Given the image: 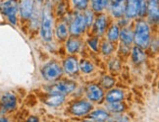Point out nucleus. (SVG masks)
Listing matches in <instances>:
<instances>
[{
    "label": "nucleus",
    "mask_w": 159,
    "mask_h": 122,
    "mask_svg": "<svg viewBox=\"0 0 159 122\" xmlns=\"http://www.w3.org/2000/svg\"><path fill=\"white\" fill-rule=\"evenodd\" d=\"M134 41L142 48H146L150 42V30L148 23L144 21H139L136 25L134 33Z\"/></svg>",
    "instance_id": "f257e3e1"
},
{
    "label": "nucleus",
    "mask_w": 159,
    "mask_h": 122,
    "mask_svg": "<svg viewBox=\"0 0 159 122\" xmlns=\"http://www.w3.org/2000/svg\"><path fill=\"white\" fill-rule=\"evenodd\" d=\"M40 35L45 41H50L53 35V17L49 9L43 10L40 24Z\"/></svg>",
    "instance_id": "f03ea898"
},
{
    "label": "nucleus",
    "mask_w": 159,
    "mask_h": 122,
    "mask_svg": "<svg viewBox=\"0 0 159 122\" xmlns=\"http://www.w3.org/2000/svg\"><path fill=\"white\" fill-rule=\"evenodd\" d=\"M42 76L47 81H55L61 77L63 73L62 68L60 67V65L56 62H50L46 64L43 68H42Z\"/></svg>",
    "instance_id": "7ed1b4c3"
},
{
    "label": "nucleus",
    "mask_w": 159,
    "mask_h": 122,
    "mask_svg": "<svg viewBox=\"0 0 159 122\" xmlns=\"http://www.w3.org/2000/svg\"><path fill=\"white\" fill-rule=\"evenodd\" d=\"M0 10L8 18L10 23H17V13H18V3L16 0H7L0 6Z\"/></svg>",
    "instance_id": "20e7f679"
},
{
    "label": "nucleus",
    "mask_w": 159,
    "mask_h": 122,
    "mask_svg": "<svg viewBox=\"0 0 159 122\" xmlns=\"http://www.w3.org/2000/svg\"><path fill=\"white\" fill-rule=\"evenodd\" d=\"M77 87V85L73 82V81H62V82H59L56 83L50 86L49 90V94H59V95H68L72 92H74L75 89Z\"/></svg>",
    "instance_id": "39448f33"
},
{
    "label": "nucleus",
    "mask_w": 159,
    "mask_h": 122,
    "mask_svg": "<svg viewBox=\"0 0 159 122\" xmlns=\"http://www.w3.org/2000/svg\"><path fill=\"white\" fill-rule=\"evenodd\" d=\"M93 103L88 101H78L74 102L70 107V112L76 116H84L88 115L91 110H93Z\"/></svg>",
    "instance_id": "423d86ee"
},
{
    "label": "nucleus",
    "mask_w": 159,
    "mask_h": 122,
    "mask_svg": "<svg viewBox=\"0 0 159 122\" xmlns=\"http://www.w3.org/2000/svg\"><path fill=\"white\" fill-rule=\"evenodd\" d=\"M85 28H87V23H85L84 14H82L79 12L73 18L70 24V32L74 36H78L84 32Z\"/></svg>",
    "instance_id": "0eeeda50"
},
{
    "label": "nucleus",
    "mask_w": 159,
    "mask_h": 122,
    "mask_svg": "<svg viewBox=\"0 0 159 122\" xmlns=\"http://www.w3.org/2000/svg\"><path fill=\"white\" fill-rule=\"evenodd\" d=\"M87 96L89 101L98 102L104 97V92L97 85H89L87 88Z\"/></svg>",
    "instance_id": "6e6552de"
},
{
    "label": "nucleus",
    "mask_w": 159,
    "mask_h": 122,
    "mask_svg": "<svg viewBox=\"0 0 159 122\" xmlns=\"http://www.w3.org/2000/svg\"><path fill=\"white\" fill-rule=\"evenodd\" d=\"M1 106L5 111H12L17 106L16 96L11 93H6L1 97Z\"/></svg>",
    "instance_id": "1a4fd4ad"
},
{
    "label": "nucleus",
    "mask_w": 159,
    "mask_h": 122,
    "mask_svg": "<svg viewBox=\"0 0 159 122\" xmlns=\"http://www.w3.org/2000/svg\"><path fill=\"white\" fill-rule=\"evenodd\" d=\"M64 71L69 75H75L79 70V63L76 57L71 56L64 60L63 62Z\"/></svg>",
    "instance_id": "9d476101"
},
{
    "label": "nucleus",
    "mask_w": 159,
    "mask_h": 122,
    "mask_svg": "<svg viewBox=\"0 0 159 122\" xmlns=\"http://www.w3.org/2000/svg\"><path fill=\"white\" fill-rule=\"evenodd\" d=\"M108 18L106 15H99L96 18L95 23H94V30L96 35L100 36L105 33V30H107V20Z\"/></svg>",
    "instance_id": "9b49d317"
},
{
    "label": "nucleus",
    "mask_w": 159,
    "mask_h": 122,
    "mask_svg": "<svg viewBox=\"0 0 159 122\" xmlns=\"http://www.w3.org/2000/svg\"><path fill=\"white\" fill-rule=\"evenodd\" d=\"M65 101V96L64 95H59V94H49L46 99L43 100L44 103L48 106L56 107L61 106Z\"/></svg>",
    "instance_id": "f8f14e48"
},
{
    "label": "nucleus",
    "mask_w": 159,
    "mask_h": 122,
    "mask_svg": "<svg viewBox=\"0 0 159 122\" xmlns=\"http://www.w3.org/2000/svg\"><path fill=\"white\" fill-rule=\"evenodd\" d=\"M34 12V3L32 0H23L20 6V14L24 19H30Z\"/></svg>",
    "instance_id": "ddd939ff"
},
{
    "label": "nucleus",
    "mask_w": 159,
    "mask_h": 122,
    "mask_svg": "<svg viewBox=\"0 0 159 122\" xmlns=\"http://www.w3.org/2000/svg\"><path fill=\"white\" fill-rule=\"evenodd\" d=\"M125 14L127 18L132 19L138 16L139 14V5L138 0H127L126 7H125Z\"/></svg>",
    "instance_id": "4468645a"
},
{
    "label": "nucleus",
    "mask_w": 159,
    "mask_h": 122,
    "mask_svg": "<svg viewBox=\"0 0 159 122\" xmlns=\"http://www.w3.org/2000/svg\"><path fill=\"white\" fill-rule=\"evenodd\" d=\"M158 0H148L146 1V11L148 12V15L153 21L158 20L159 16V8H158Z\"/></svg>",
    "instance_id": "2eb2a0df"
},
{
    "label": "nucleus",
    "mask_w": 159,
    "mask_h": 122,
    "mask_svg": "<svg viewBox=\"0 0 159 122\" xmlns=\"http://www.w3.org/2000/svg\"><path fill=\"white\" fill-rule=\"evenodd\" d=\"M119 38H121V40L124 45L130 46L134 41V33L132 30L129 28H124L119 34Z\"/></svg>",
    "instance_id": "dca6fc26"
},
{
    "label": "nucleus",
    "mask_w": 159,
    "mask_h": 122,
    "mask_svg": "<svg viewBox=\"0 0 159 122\" xmlns=\"http://www.w3.org/2000/svg\"><path fill=\"white\" fill-rule=\"evenodd\" d=\"M123 99H124V93H123V91H121L119 89H113L111 91H109L105 97L107 102L121 101Z\"/></svg>",
    "instance_id": "f3484780"
},
{
    "label": "nucleus",
    "mask_w": 159,
    "mask_h": 122,
    "mask_svg": "<svg viewBox=\"0 0 159 122\" xmlns=\"http://www.w3.org/2000/svg\"><path fill=\"white\" fill-rule=\"evenodd\" d=\"M56 36L58 38V40H64L68 38V34H69V30H68V26H67L66 23H59L57 27H56Z\"/></svg>",
    "instance_id": "a211bd4d"
},
{
    "label": "nucleus",
    "mask_w": 159,
    "mask_h": 122,
    "mask_svg": "<svg viewBox=\"0 0 159 122\" xmlns=\"http://www.w3.org/2000/svg\"><path fill=\"white\" fill-rule=\"evenodd\" d=\"M80 47H81V41H80L77 38H71L67 40L66 48H67V51L69 53L73 54V53L78 52Z\"/></svg>",
    "instance_id": "6ab92c4d"
},
{
    "label": "nucleus",
    "mask_w": 159,
    "mask_h": 122,
    "mask_svg": "<svg viewBox=\"0 0 159 122\" xmlns=\"http://www.w3.org/2000/svg\"><path fill=\"white\" fill-rule=\"evenodd\" d=\"M143 48L139 47V46H134L133 48V51H132V57H133V60L134 63L137 64H139L142 63L143 61L144 60L145 58V54H144V51L143 50Z\"/></svg>",
    "instance_id": "aec40b11"
},
{
    "label": "nucleus",
    "mask_w": 159,
    "mask_h": 122,
    "mask_svg": "<svg viewBox=\"0 0 159 122\" xmlns=\"http://www.w3.org/2000/svg\"><path fill=\"white\" fill-rule=\"evenodd\" d=\"M125 7H126V3L124 1L122 2H115L112 4V14L114 17L120 18L125 14Z\"/></svg>",
    "instance_id": "412c9836"
},
{
    "label": "nucleus",
    "mask_w": 159,
    "mask_h": 122,
    "mask_svg": "<svg viewBox=\"0 0 159 122\" xmlns=\"http://www.w3.org/2000/svg\"><path fill=\"white\" fill-rule=\"evenodd\" d=\"M108 117L109 114L107 113V111L103 110V109H97V110L91 112L89 115V118L94 121H105L108 119Z\"/></svg>",
    "instance_id": "4be33fe9"
},
{
    "label": "nucleus",
    "mask_w": 159,
    "mask_h": 122,
    "mask_svg": "<svg viewBox=\"0 0 159 122\" xmlns=\"http://www.w3.org/2000/svg\"><path fill=\"white\" fill-rule=\"evenodd\" d=\"M119 34H120V30L118 28V26L116 25H112L111 27L109 28L108 30V33H107V38L108 40L115 42L117 41L119 39Z\"/></svg>",
    "instance_id": "5701e85b"
},
{
    "label": "nucleus",
    "mask_w": 159,
    "mask_h": 122,
    "mask_svg": "<svg viewBox=\"0 0 159 122\" xmlns=\"http://www.w3.org/2000/svg\"><path fill=\"white\" fill-rule=\"evenodd\" d=\"M107 108L110 111H112L114 113H119L123 112L125 110V106L123 103H121L120 101H115V102H108Z\"/></svg>",
    "instance_id": "b1692460"
},
{
    "label": "nucleus",
    "mask_w": 159,
    "mask_h": 122,
    "mask_svg": "<svg viewBox=\"0 0 159 122\" xmlns=\"http://www.w3.org/2000/svg\"><path fill=\"white\" fill-rule=\"evenodd\" d=\"M79 68L81 69V71L83 73H85V74H89V73L93 72V64L89 62L88 60H82L81 63L79 64Z\"/></svg>",
    "instance_id": "393cba45"
},
{
    "label": "nucleus",
    "mask_w": 159,
    "mask_h": 122,
    "mask_svg": "<svg viewBox=\"0 0 159 122\" xmlns=\"http://www.w3.org/2000/svg\"><path fill=\"white\" fill-rule=\"evenodd\" d=\"M114 50V45H113V42L110 41V40H105L103 41V44L101 45V51L108 55V54L112 53V51Z\"/></svg>",
    "instance_id": "a878e982"
},
{
    "label": "nucleus",
    "mask_w": 159,
    "mask_h": 122,
    "mask_svg": "<svg viewBox=\"0 0 159 122\" xmlns=\"http://www.w3.org/2000/svg\"><path fill=\"white\" fill-rule=\"evenodd\" d=\"M73 4H74L75 8L79 11L87 10L89 6V0H72Z\"/></svg>",
    "instance_id": "bb28decb"
},
{
    "label": "nucleus",
    "mask_w": 159,
    "mask_h": 122,
    "mask_svg": "<svg viewBox=\"0 0 159 122\" xmlns=\"http://www.w3.org/2000/svg\"><path fill=\"white\" fill-rule=\"evenodd\" d=\"M108 0H98V1L93 2V9L95 12H101L106 7Z\"/></svg>",
    "instance_id": "cd10ccee"
},
{
    "label": "nucleus",
    "mask_w": 159,
    "mask_h": 122,
    "mask_svg": "<svg viewBox=\"0 0 159 122\" xmlns=\"http://www.w3.org/2000/svg\"><path fill=\"white\" fill-rule=\"evenodd\" d=\"M102 84H103V86H104V88L109 89V88H111L113 85L115 84V80H114L113 78H111V77L106 76V77L103 78Z\"/></svg>",
    "instance_id": "c85d7f7f"
},
{
    "label": "nucleus",
    "mask_w": 159,
    "mask_h": 122,
    "mask_svg": "<svg viewBox=\"0 0 159 122\" xmlns=\"http://www.w3.org/2000/svg\"><path fill=\"white\" fill-rule=\"evenodd\" d=\"M84 18H85V23H87V27H89L93 22V18H94L93 13L91 11L88 10L84 14Z\"/></svg>",
    "instance_id": "c756f323"
},
{
    "label": "nucleus",
    "mask_w": 159,
    "mask_h": 122,
    "mask_svg": "<svg viewBox=\"0 0 159 122\" xmlns=\"http://www.w3.org/2000/svg\"><path fill=\"white\" fill-rule=\"evenodd\" d=\"M89 45L91 47V49H93L94 51L98 50V40H97V38H93L91 40H89Z\"/></svg>",
    "instance_id": "7c9ffc66"
},
{
    "label": "nucleus",
    "mask_w": 159,
    "mask_h": 122,
    "mask_svg": "<svg viewBox=\"0 0 159 122\" xmlns=\"http://www.w3.org/2000/svg\"><path fill=\"white\" fill-rule=\"evenodd\" d=\"M29 121H38V118H36V117H30V118H29Z\"/></svg>",
    "instance_id": "2f4dec72"
},
{
    "label": "nucleus",
    "mask_w": 159,
    "mask_h": 122,
    "mask_svg": "<svg viewBox=\"0 0 159 122\" xmlns=\"http://www.w3.org/2000/svg\"><path fill=\"white\" fill-rule=\"evenodd\" d=\"M113 1V3H115V2H122V1H125V0H112Z\"/></svg>",
    "instance_id": "473e14b6"
},
{
    "label": "nucleus",
    "mask_w": 159,
    "mask_h": 122,
    "mask_svg": "<svg viewBox=\"0 0 159 122\" xmlns=\"http://www.w3.org/2000/svg\"><path fill=\"white\" fill-rule=\"evenodd\" d=\"M93 2H95V1H98V0H91Z\"/></svg>",
    "instance_id": "72a5a7b5"
},
{
    "label": "nucleus",
    "mask_w": 159,
    "mask_h": 122,
    "mask_svg": "<svg viewBox=\"0 0 159 122\" xmlns=\"http://www.w3.org/2000/svg\"><path fill=\"white\" fill-rule=\"evenodd\" d=\"M54 1H59V0H54Z\"/></svg>",
    "instance_id": "f704fd0d"
}]
</instances>
